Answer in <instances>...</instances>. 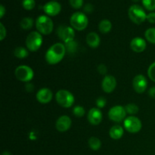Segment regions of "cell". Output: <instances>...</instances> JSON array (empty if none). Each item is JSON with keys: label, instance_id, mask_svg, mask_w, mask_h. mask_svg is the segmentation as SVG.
I'll use <instances>...</instances> for the list:
<instances>
[{"label": "cell", "instance_id": "obj_1", "mask_svg": "<svg viewBox=\"0 0 155 155\" xmlns=\"http://www.w3.org/2000/svg\"><path fill=\"white\" fill-rule=\"evenodd\" d=\"M66 52L67 49L65 44L62 42L54 43L46 51L45 55V61L48 64H57L63 60Z\"/></svg>", "mask_w": 155, "mask_h": 155}, {"label": "cell", "instance_id": "obj_2", "mask_svg": "<svg viewBox=\"0 0 155 155\" xmlns=\"http://www.w3.org/2000/svg\"><path fill=\"white\" fill-rule=\"evenodd\" d=\"M36 27L42 35H49L53 31L54 24L48 15H40L36 21Z\"/></svg>", "mask_w": 155, "mask_h": 155}, {"label": "cell", "instance_id": "obj_3", "mask_svg": "<svg viewBox=\"0 0 155 155\" xmlns=\"http://www.w3.org/2000/svg\"><path fill=\"white\" fill-rule=\"evenodd\" d=\"M71 26L76 30L83 31L87 27L89 24V20L85 13L81 12H77L71 15L70 18Z\"/></svg>", "mask_w": 155, "mask_h": 155}, {"label": "cell", "instance_id": "obj_4", "mask_svg": "<svg viewBox=\"0 0 155 155\" xmlns=\"http://www.w3.org/2000/svg\"><path fill=\"white\" fill-rule=\"evenodd\" d=\"M55 100L58 104L64 108H70L75 101L74 95L66 89L58 90L55 94Z\"/></svg>", "mask_w": 155, "mask_h": 155}, {"label": "cell", "instance_id": "obj_5", "mask_svg": "<svg viewBox=\"0 0 155 155\" xmlns=\"http://www.w3.org/2000/svg\"><path fill=\"white\" fill-rule=\"evenodd\" d=\"M130 19L136 24H141L147 19V14L142 6L139 5H133L128 10Z\"/></svg>", "mask_w": 155, "mask_h": 155}, {"label": "cell", "instance_id": "obj_6", "mask_svg": "<svg viewBox=\"0 0 155 155\" xmlns=\"http://www.w3.org/2000/svg\"><path fill=\"white\" fill-rule=\"evenodd\" d=\"M43 38L38 31H32L26 39V47L30 51H36L42 46Z\"/></svg>", "mask_w": 155, "mask_h": 155}, {"label": "cell", "instance_id": "obj_7", "mask_svg": "<svg viewBox=\"0 0 155 155\" xmlns=\"http://www.w3.org/2000/svg\"><path fill=\"white\" fill-rule=\"evenodd\" d=\"M15 75L20 81L29 83L33 80L34 72L33 69L27 65H20L15 69Z\"/></svg>", "mask_w": 155, "mask_h": 155}, {"label": "cell", "instance_id": "obj_8", "mask_svg": "<svg viewBox=\"0 0 155 155\" xmlns=\"http://www.w3.org/2000/svg\"><path fill=\"white\" fill-rule=\"evenodd\" d=\"M57 35L59 39L66 44L74 40L75 31L71 26L61 25L57 29Z\"/></svg>", "mask_w": 155, "mask_h": 155}, {"label": "cell", "instance_id": "obj_9", "mask_svg": "<svg viewBox=\"0 0 155 155\" xmlns=\"http://www.w3.org/2000/svg\"><path fill=\"white\" fill-rule=\"evenodd\" d=\"M124 126L125 130L130 133H137L142 130V124L140 119L136 116H129L124 120Z\"/></svg>", "mask_w": 155, "mask_h": 155}, {"label": "cell", "instance_id": "obj_10", "mask_svg": "<svg viewBox=\"0 0 155 155\" xmlns=\"http://www.w3.org/2000/svg\"><path fill=\"white\" fill-rule=\"evenodd\" d=\"M127 110L125 107L116 105L112 107L108 111V117L110 120L115 123H120L127 118Z\"/></svg>", "mask_w": 155, "mask_h": 155}, {"label": "cell", "instance_id": "obj_11", "mask_svg": "<svg viewBox=\"0 0 155 155\" xmlns=\"http://www.w3.org/2000/svg\"><path fill=\"white\" fill-rule=\"evenodd\" d=\"M133 89L137 93H143L148 87V80L142 74H138L133 80Z\"/></svg>", "mask_w": 155, "mask_h": 155}, {"label": "cell", "instance_id": "obj_12", "mask_svg": "<svg viewBox=\"0 0 155 155\" xmlns=\"http://www.w3.org/2000/svg\"><path fill=\"white\" fill-rule=\"evenodd\" d=\"M43 11L48 17H54L60 13L61 11V5L58 2H48L44 5Z\"/></svg>", "mask_w": 155, "mask_h": 155}, {"label": "cell", "instance_id": "obj_13", "mask_svg": "<svg viewBox=\"0 0 155 155\" xmlns=\"http://www.w3.org/2000/svg\"><path fill=\"white\" fill-rule=\"evenodd\" d=\"M102 112L98 107H92L88 112L87 120L92 125H98L102 120Z\"/></svg>", "mask_w": 155, "mask_h": 155}, {"label": "cell", "instance_id": "obj_14", "mask_svg": "<svg viewBox=\"0 0 155 155\" xmlns=\"http://www.w3.org/2000/svg\"><path fill=\"white\" fill-rule=\"evenodd\" d=\"M117 86V80L114 76L106 75L101 82V88L106 93H111Z\"/></svg>", "mask_w": 155, "mask_h": 155}, {"label": "cell", "instance_id": "obj_15", "mask_svg": "<svg viewBox=\"0 0 155 155\" xmlns=\"http://www.w3.org/2000/svg\"><path fill=\"white\" fill-rule=\"evenodd\" d=\"M71 124H72V120L71 118L67 115H63L58 118L55 123V127L58 132L64 133L71 128Z\"/></svg>", "mask_w": 155, "mask_h": 155}, {"label": "cell", "instance_id": "obj_16", "mask_svg": "<svg viewBox=\"0 0 155 155\" xmlns=\"http://www.w3.org/2000/svg\"><path fill=\"white\" fill-rule=\"evenodd\" d=\"M53 93L48 88H42L36 93V99L40 104H48L52 100Z\"/></svg>", "mask_w": 155, "mask_h": 155}, {"label": "cell", "instance_id": "obj_17", "mask_svg": "<svg viewBox=\"0 0 155 155\" xmlns=\"http://www.w3.org/2000/svg\"><path fill=\"white\" fill-rule=\"evenodd\" d=\"M147 46L146 42L143 38L135 37L130 42V48L133 51L136 53L142 52L145 50Z\"/></svg>", "mask_w": 155, "mask_h": 155}, {"label": "cell", "instance_id": "obj_18", "mask_svg": "<svg viewBox=\"0 0 155 155\" xmlns=\"http://www.w3.org/2000/svg\"><path fill=\"white\" fill-rule=\"evenodd\" d=\"M86 40L88 45L92 48H98L101 42V39H100L99 36L95 32H91V33H88Z\"/></svg>", "mask_w": 155, "mask_h": 155}, {"label": "cell", "instance_id": "obj_19", "mask_svg": "<svg viewBox=\"0 0 155 155\" xmlns=\"http://www.w3.org/2000/svg\"><path fill=\"white\" fill-rule=\"evenodd\" d=\"M124 128L120 125L113 126L109 131V135H110V138L114 140H118V139H121L124 136Z\"/></svg>", "mask_w": 155, "mask_h": 155}, {"label": "cell", "instance_id": "obj_20", "mask_svg": "<svg viewBox=\"0 0 155 155\" xmlns=\"http://www.w3.org/2000/svg\"><path fill=\"white\" fill-rule=\"evenodd\" d=\"M98 29L101 33H107L111 30L112 24L109 20L104 19L100 21L98 24Z\"/></svg>", "mask_w": 155, "mask_h": 155}, {"label": "cell", "instance_id": "obj_21", "mask_svg": "<svg viewBox=\"0 0 155 155\" xmlns=\"http://www.w3.org/2000/svg\"><path fill=\"white\" fill-rule=\"evenodd\" d=\"M88 144H89V148L93 151H98L101 148V142L100 139L98 138L95 137V136H92L89 139Z\"/></svg>", "mask_w": 155, "mask_h": 155}, {"label": "cell", "instance_id": "obj_22", "mask_svg": "<svg viewBox=\"0 0 155 155\" xmlns=\"http://www.w3.org/2000/svg\"><path fill=\"white\" fill-rule=\"evenodd\" d=\"M14 54L16 58L20 59H24L25 58H27L29 54L28 50L26 48L22 46L17 47L16 48L14 51Z\"/></svg>", "mask_w": 155, "mask_h": 155}, {"label": "cell", "instance_id": "obj_23", "mask_svg": "<svg viewBox=\"0 0 155 155\" xmlns=\"http://www.w3.org/2000/svg\"><path fill=\"white\" fill-rule=\"evenodd\" d=\"M20 26H21V28L24 30H29L33 27V18H29V17H27V18H24L21 21V23H20Z\"/></svg>", "mask_w": 155, "mask_h": 155}, {"label": "cell", "instance_id": "obj_24", "mask_svg": "<svg viewBox=\"0 0 155 155\" xmlns=\"http://www.w3.org/2000/svg\"><path fill=\"white\" fill-rule=\"evenodd\" d=\"M145 39L150 43L155 44V27H151L145 32Z\"/></svg>", "mask_w": 155, "mask_h": 155}, {"label": "cell", "instance_id": "obj_25", "mask_svg": "<svg viewBox=\"0 0 155 155\" xmlns=\"http://www.w3.org/2000/svg\"><path fill=\"white\" fill-rule=\"evenodd\" d=\"M125 109L127 110V113L129 114L130 116H134L139 110V107L136 104H133V103H130V104H127L125 106Z\"/></svg>", "mask_w": 155, "mask_h": 155}, {"label": "cell", "instance_id": "obj_26", "mask_svg": "<svg viewBox=\"0 0 155 155\" xmlns=\"http://www.w3.org/2000/svg\"><path fill=\"white\" fill-rule=\"evenodd\" d=\"M85 113H86V110L83 106L77 105L73 108V114L77 117H82L84 116Z\"/></svg>", "mask_w": 155, "mask_h": 155}, {"label": "cell", "instance_id": "obj_27", "mask_svg": "<svg viewBox=\"0 0 155 155\" xmlns=\"http://www.w3.org/2000/svg\"><path fill=\"white\" fill-rule=\"evenodd\" d=\"M142 5L146 10L153 12L155 10V0H142Z\"/></svg>", "mask_w": 155, "mask_h": 155}, {"label": "cell", "instance_id": "obj_28", "mask_svg": "<svg viewBox=\"0 0 155 155\" xmlns=\"http://www.w3.org/2000/svg\"><path fill=\"white\" fill-rule=\"evenodd\" d=\"M65 46H66L67 51L69 54H74L76 52V51H77V43L76 42L75 40H74L65 44Z\"/></svg>", "mask_w": 155, "mask_h": 155}, {"label": "cell", "instance_id": "obj_29", "mask_svg": "<svg viewBox=\"0 0 155 155\" xmlns=\"http://www.w3.org/2000/svg\"><path fill=\"white\" fill-rule=\"evenodd\" d=\"M22 6L25 10H33L36 6V2L35 0H23Z\"/></svg>", "mask_w": 155, "mask_h": 155}, {"label": "cell", "instance_id": "obj_30", "mask_svg": "<svg viewBox=\"0 0 155 155\" xmlns=\"http://www.w3.org/2000/svg\"><path fill=\"white\" fill-rule=\"evenodd\" d=\"M148 76L151 81L155 83V61L151 64L148 69Z\"/></svg>", "mask_w": 155, "mask_h": 155}, {"label": "cell", "instance_id": "obj_31", "mask_svg": "<svg viewBox=\"0 0 155 155\" xmlns=\"http://www.w3.org/2000/svg\"><path fill=\"white\" fill-rule=\"evenodd\" d=\"M70 5L74 9H79L83 7V0H69Z\"/></svg>", "mask_w": 155, "mask_h": 155}, {"label": "cell", "instance_id": "obj_32", "mask_svg": "<svg viewBox=\"0 0 155 155\" xmlns=\"http://www.w3.org/2000/svg\"><path fill=\"white\" fill-rule=\"evenodd\" d=\"M106 103H107V101H106L105 98L104 97H99V98H97L96 100V105L98 108H103L104 107H105Z\"/></svg>", "mask_w": 155, "mask_h": 155}, {"label": "cell", "instance_id": "obj_33", "mask_svg": "<svg viewBox=\"0 0 155 155\" xmlns=\"http://www.w3.org/2000/svg\"><path fill=\"white\" fill-rule=\"evenodd\" d=\"M6 34H7V32H6L5 27L3 25L2 23H0V40H4L5 38L6 37Z\"/></svg>", "mask_w": 155, "mask_h": 155}, {"label": "cell", "instance_id": "obj_34", "mask_svg": "<svg viewBox=\"0 0 155 155\" xmlns=\"http://www.w3.org/2000/svg\"><path fill=\"white\" fill-rule=\"evenodd\" d=\"M97 70H98V73H99L100 74H101V75H105V74H107V67L104 64H101L98 65V68H97Z\"/></svg>", "mask_w": 155, "mask_h": 155}, {"label": "cell", "instance_id": "obj_35", "mask_svg": "<svg viewBox=\"0 0 155 155\" xmlns=\"http://www.w3.org/2000/svg\"><path fill=\"white\" fill-rule=\"evenodd\" d=\"M94 10V7L92 4L90 3H88V4L85 5V6L83 7V11H84L85 13L87 14H90L93 12Z\"/></svg>", "mask_w": 155, "mask_h": 155}, {"label": "cell", "instance_id": "obj_36", "mask_svg": "<svg viewBox=\"0 0 155 155\" xmlns=\"http://www.w3.org/2000/svg\"><path fill=\"white\" fill-rule=\"evenodd\" d=\"M146 20L151 24H155V12H151L147 15Z\"/></svg>", "mask_w": 155, "mask_h": 155}, {"label": "cell", "instance_id": "obj_37", "mask_svg": "<svg viewBox=\"0 0 155 155\" xmlns=\"http://www.w3.org/2000/svg\"><path fill=\"white\" fill-rule=\"evenodd\" d=\"M25 89L27 92H33V89H34V86L32 83H27L25 86Z\"/></svg>", "mask_w": 155, "mask_h": 155}, {"label": "cell", "instance_id": "obj_38", "mask_svg": "<svg viewBox=\"0 0 155 155\" xmlns=\"http://www.w3.org/2000/svg\"><path fill=\"white\" fill-rule=\"evenodd\" d=\"M148 95L151 98H155V86H153L148 90Z\"/></svg>", "mask_w": 155, "mask_h": 155}, {"label": "cell", "instance_id": "obj_39", "mask_svg": "<svg viewBox=\"0 0 155 155\" xmlns=\"http://www.w3.org/2000/svg\"><path fill=\"white\" fill-rule=\"evenodd\" d=\"M5 12H6L5 8L4 7V5H0V18H3V16L5 15Z\"/></svg>", "mask_w": 155, "mask_h": 155}, {"label": "cell", "instance_id": "obj_40", "mask_svg": "<svg viewBox=\"0 0 155 155\" xmlns=\"http://www.w3.org/2000/svg\"><path fill=\"white\" fill-rule=\"evenodd\" d=\"M2 155H11V154H10V153H8V152H4L2 154Z\"/></svg>", "mask_w": 155, "mask_h": 155}, {"label": "cell", "instance_id": "obj_41", "mask_svg": "<svg viewBox=\"0 0 155 155\" xmlns=\"http://www.w3.org/2000/svg\"><path fill=\"white\" fill-rule=\"evenodd\" d=\"M132 1L135 2H139V0H132Z\"/></svg>", "mask_w": 155, "mask_h": 155}, {"label": "cell", "instance_id": "obj_42", "mask_svg": "<svg viewBox=\"0 0 155 155\" xmlns=\"http://www.w3.org/2000/svg\"></svg>", "mask_w": 155, "mask_h": 155}]
</instances>
